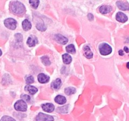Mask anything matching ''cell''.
Returning a JSON list of instances; mask_svg holds the SVG:
<instances>
[{
    "label": "cell",
    "mask_w": 129,
    "mask_h": 121,
    "mask_svg": "<svg viewBox=\"0 0 129 121\" xmlns=\"http://www.w3.org/2000/svg\"><path fill=\"white\" fill-rule=\"evenodd\" d=\"M10 10L11 13L16 15H21L26 11V8L23 4L18 1H12L10 3Z\"/></svg>",
    "instance_id": "1"
},
{
    "label": "cell",
    "mask_w": 129,
    "mask_h": 121,
    "mask_svg": "<svg viewBox=\"0 0 129 121\" xmlns=\"http://www.w3.org/2000/svg\"><path fill=\"white\" fill-rule=\"evenodd\" d=\"M99 50L100 52L102 55H109L112 53V47L108 44H102L100 45L99 47Z\"/></svg>",
    "instance_id": "2"
},
{
    "label": "cell",
    "mask_w": 129,
    "mask_h": 121,
    "mask_svg": "<svg viewBox=\"0 0 129 121\" xmlns=\"http://www.w3.org/2000/svg\"><path fill=\"white\" fill-rule=\"evenodd\" d=\"M15 109L20 112H26L27 110V105L26 102H24L22 100H18L14 105Z\"/></svg>",
    "instance_id": "3"
},
{
    "label": "cell",
    "mask_w": 129,
    "mask_h": 121,
    "mask_svg": "<svg viewBox=\"0 0 129 121\" xmlns=\"http://www.w3.org/2000/svg\"><path fill=\"white\" fill-rule=\"evenodd\" d=\"M4 24H5V26L8 28L10 29V30H15L16 28V20L13 18H9L6 19V20L4 21Z\"/></svg>",
    "instance_id": "4"
},
{
    "label": "cell",
    "mask_w": 129,
    "mask_h": 121,
    "mask_svg": "<svg viewBox=\"0 0 129 121\" xmlns=\"http://www.w3.org/2000/svg\"><path fill=\"white\" fill-rule=\"evenodd\" d=\"M36 121H54V117L51 115L44 114V113H39L35 118Z\"/></svg>",
    "instance_id": "5"
},
{
    "label": "cell",
    "mask_w": 129,
    "mask_h": 121,
    "mask_svg": "<svg viewBox=\"0 0 129 121\" xmlns=\"http://www.w3.org/2000/svg\"><path fill=\"white\" fill-rule=\"evenodd\" d=\"M54 39H55L57 42L60 44H62V45L66 44L68 42V39L64 36H63V35H60V34L55 35L54 36Z\"/></svg>",
    "instance_id": "6"
},
{
    "label": "cell",
    "mask_w": 129,
    "mask_h": 121,
    "mask_svg": "<svg viewBox=\"0 0 129 121\" xmlns=\"http://www.w3.org/2000/svg\"><path fill=\"white\" fill-rule=\"evenodd\" d=\"M116 20L121 23H125L128 20V17L122 12H118L116 15Z\"/></svg>",
    "instance_id": "7"
},
{
    "label": "cell",
    "mask_w": 129,
    "mask_h": 121,
    "mask_svg": "<svg viewBox=\"0 0 129 121\" xmlns=\"http://www.w3.org/2000/svg\"><path fill=\"white\" fill-rule=\"evenodd\" d=\"M117 6L118 8L123 11H128L129 10V4L127 2H123V1H117Z\"/></svg>",
    "instance_id": "8"
},
{
    "label": "cell",
    "mask_w": 129,
    "mask_h": 121,
    "mask_svg": "<svg viewBox=\"0 0 129 121\" xmlns=\"http://www.w3.org/2000/svg\"><path fill=\"white\" fill-rule=\"evenodd\" d=\"M83 52H84V54L86 58L91 59V58L93 57V54L88 45H85V46L83 47Z\"/></svg>",
    "instance_id": "9"
},
{
    "label": "cell",
    "mask_w": 129,
    "mask_h": 121,
    "mask_svg": "<svg viewBox=\"0 0 129 121\" xmlns=\"http://www.w3.org/2000/svg\"><path fill=\"white\" fill-rule=\"evenodd\" d=\"M42 108L44 110V111L47 112H52L54 110V105L52 103H45V104H43L42 105Z\"/></svg>",
    "instance_id": "10"
},
{
    "label": "cell",
    "mask_w": 129,
    "mask_h": 121,
    "mask_svg": "<svg viewBox=\"0 0 129 121\" xmlns=\"http://www.w3.org/2000/svg\"><path fill=\"white\" fill-rule=\"evenodd\" d=\"M100 12L102 14H107L112 11V7L108 5H103L99 8Z\"/></svg>",
    "instance_id": "11"
},
{
    "label": "cell",
    "mask_w": 129,
    "mask_h": 121,
    "mask_svg": "<svg viewBox=\"0 0 129 121\" xmlns=\"http://www.w3.org/2000/svg\"><path fill=\"white\" fill-rule=\"evenodd\" d=\"M50 78L44 73H40L38 75V81L40 83H46L49 82Z\"/></svg>",
    "instance_id": "12"
},
{
    "label": "cell",
    "mask_w": 129,
    "mask_h": 121,
    "mask_svg": "<svg viewBox=\"0 0 129 121\" xmlns=\"http://www.w3.org/2000/svg\"><path fill=\"white\" fill-rule=\"evenodd\" d=\"M37 39L35 37L34 35H30L27 39V41H26V44L28 46L30 47H33L35 46V44L37 43Z\"/></svg>",
    "instance_id": "13"
},
{
    "label": "cell",
    "mask_w": 129,
    "mask_h": 121,
    "mask_svg": "<svg viewBox=\"0 0 129 121\" xmlns=\"http://www.w3.org/2000/svg\"><path fill=\"white\" fill-rule=\"evenodd\" d=\"M61 84H62V82H61V80H60V79H59V78H57L54 81H53L52 83H51V87L53 88V89H58L60 88Z\"/></svg>",
    "instance_id": "14"
},
{
    "label": "cell",
    "mask_w": 129,
    "mask_h": 121,
    "mask_svg": "<svg viewBox=\"0 0 129 121\" xmlns=\"http://www.w3.org/2000/svg\"><path fill=\"white\" fill-rule=\"evenodd\" d=\"M25 91L28 92L31 95H34L35 93H36L37 92L38 89L35 86H30V85H28L26 86L25 88Z\"/></svg>",
    "instance_id": "15"
},
{
    "label": "cell",
    "mask_w": 129,
    "mask_h": 121,
    "mask_svg": "<svg viewBox=\"0 0 129 121\" xmlns=\"http://www.w3.org/2000/svg\"><path fill=\"white\" fill-rule=\"evenodd\" d=\"M55 102L60 105H63L66 102V98L62 95H57L55 98Z\"/></svg>",
    "instance_id": "16"
},
{
    "label": "cell",
    "mask_w": 129,
    "mask_h": 121,
    "mask_svg": "<svg viewBox=\"0 0 129 121\" xmlns=\"http://www.w3.org/2000/svg\"><path fill=\"white\" fill-rule=\"evenodd\" d=\"M22 27L25 31H28L31 28V24L28 20H24L22 22Z\"/></svg>",
    "instance_id": "17"
},
{
    "label": "cell",
    "mask_w": 129,
    "mask_h": 121,
    "mask_svg": "<svg viewBox=\"0 0 129 121\" xmlns=\"http://www.w3.org/2000/svg\"><path fill=\"white\" fill-rule=\"evenodd\" d=\"M62 60L64 64H69L71 63L72 57L69 54H64L62 55Z\"/></svg>",
    "instance_id": "18"
},
{
    "label": "cell",
    "mask_w": 129,
    "mask_h": 121,
    "mask_svg": "<svg viewBox=\"0 0 129 121\" xmlns=\"http://www.w3.org/2000/svg\"><path fill=\"white\" fill-rule=\"evenodd\" d=\"M36 27L38 30H40V31H42V32L45 31L47 29L46 25H45V23H44L43 21H42V22L37 23V25H36Z\"/></svg>",
    "instance_id": "19"
},
{
    "label": "cell",
    "mask_w": 129,
    "mask_h": 121,
    "mask_svg": "<svg viewBox=\"0 0 129 121\" xmlns=\"http://www.w3.org/2000/svg\"><path fill=\"white\" fill-rule=\"evenodd\" d=\"M64 92L68 95H73L76 93V89L73 87H68L65 89Z\"/></svg>",
    "instance_id": "20"
},
{
    "label": "cell",
    "mask_w": 129,
    "mask_h": 121,
    "mask_svg": "<svg viewBox=\"0 0 129 121\" xmlns=\"http://www.w3.org/2000/svg\"><path fill=\"white\" fill-rule=\"evenodd\" d=\"M66 50L68 52L70 53V54H74L76 52L75 47H74V45L73 44H70V45H68L66 47Z\"/></svg>",
    "instance_id": "21"
},
{
    "label": "cell",
    "mask_w": 129,
    "mask_h": 121,
    "mask_svg": "<svg viewBox=\"0 0 129 121\" xmlns=\"http://www.w3.org/2000/svg\"><path fill=\"white\" fill-rule=\"evenodd\" d=\"M41 60L43 64H44L45 66H49L50 65V64H51V62H50V59H49V57L48 56H45V55H44V56L42 57Z\"/></svg>",
    "instance_id": "22"
},
{
    "label": "cell",
    "mask_w": 129,
    "mask_h": 121,
    "mask_svg": "<svg viewBox=\"0 0 129 121\" xmlns=\"http://www.w3.org/2000/svg\"><path fill=\"white\" fill-rule=\"evenodd\" d=\"M68 107H69V105H66L63 106V107H59L57 108V112H60V113H67L68 112Z\"/></svg>",
    "instance_id": "23"
},
{
    "label": "cell",
    "mask_w": 129,
    "mask_h": 121,
    "mask_svg": "<svg viewBox=\"0 0 129 121\" xmlns=\"http://www.w3.org/2000/svg\"><path fill=\"white\" fill-rule=\"evenodd\" d=\"M29 3L31 5V6H32L34 8L37 9L39 6V3H40V1H38V0H34V1H29Z\"/></svg>",
    "instance_id": "24"
},
{
    "label": "cell",
    "mask_w": 129,
    "mask_h": 121,
    "mask_svg": "<svg viewBox=\"0 0 129 121\" xmlns=\"http://www.w3.org/2000/svg\"><path fill=\"white\" fill-rule=\"evenodd\" d=\"M26 82L27 84H31L34 82V78L33 76H28L26 77Z\"/></svg>",
    "instance_id": "25"
},
{
    "label": "cell",
    "mask_w": 129,
    "mask_h": 121,
    "mask_svg": "<svg viewBox=\"0 0 129 121\" xmlns=\"http://www.w3.org/2000/svg\"><path fill=\"white\" fill-rule=\"evenodd\" d=\"M0 121H16V120H15L13 118L10 117V116L5 115V116H3V117L1 118V120Z\"/></svg>",
    "instance_id": "26"
},
{
    "label": "cell",
    "mask_w": 129,
    "mask_h": 121,
    "mask_svg": "<svg viewBox=\"0 0 129 121\" xmlns=\"http://www.w3.org/2000/svg\"><path fill=\"white\" fill-rule=\"evenodd\" d=\"M21 98L24 102H29L30 101V97L28 95H21Z\"/></svg>",
    "instance_id": "27"
},
{
    "label": "cell",
    "mask_w": 129,
    "mask_h": 121,
    "mask_svg": "<svg viewBox=\"0 0 129 121\" xmlns=\"http://www.w3.org/2000/svg\"><path fill=\"white\" fill-rule=\"evenodd\" d=\"M15 38L17 40V42H22L23 40V37H22V35L21 34H15Z\"/></svg>",
    "instance_id": "28"
},
{
    "label": "cell",
    "mask_w": 129,
    "mask_h": 121,
    "mask_svg": "<svg viewBox=\"0 0 129 121\" xmlns=\"http://www.w3.org/2000/svg\"><path fill=\"white\" fill-rule=\"evenodd\" d=\"M88 18L89 19L90 21H93V19H94V16L93 15V14L89 13L88 15Z\"/></svg>",
    "instance_id": "29"
},
{
    "label": "cell",
    "mask_w": 129,
    "mask_h": 121,
    "mask_svg": "<svg viewBox=\"0 0 129 121\" xmlns=\"http://www.w3.org/2000/svg\"><path fill=\"white\" fill-rule=\"evenodd\" d=\"M118 54H119L120 55H123V51L122 50H120L119 51H118Z\"/></svg>",
    "instance_id": "30"
},
{
    "label": "cell",
    "mask_w": 129,
    "mask_h": 121,
    "mask_svg": "<svg viewBox=\"0 0 129 121\" xmlns=\"http://www.w3.org/2000/svg\"><path fill=\"white\" fill-rule=\"evenodd\" d=\"M124 50L126 52H129V50L127 47H124Z\"/></svg>",
    "instance_id": "31"
},
{
    "label": "cell",
    "mask_w": 129,
    "mask_h": 121,
    "mask_svg": "<svg viewBox=\"0 0 129 121\" xmlns=\"http://www.w3.org/2000/svg\"><path fill=\"white\" fill-rule=\"evenodd\" d=\"M127 68H128V69H129V62L128 63H127Z\"/></svg>",
    "instance_id": "32"
},
{
    "label": "cell",
    "mask_w": 129,
    "mask_h": 121,
    "mask_svg": "<svg viewBox=\"0 0 129 121\" xmlns=\"http://www.w3.org/2000/svg\"><path fill=\"white\" fill-rule=\"evenodd\" d=\"M1 55H2V51H1V50L0 49V56H1Z\"/></svg>",
    "instance_id": "33"
}]
</instances>
